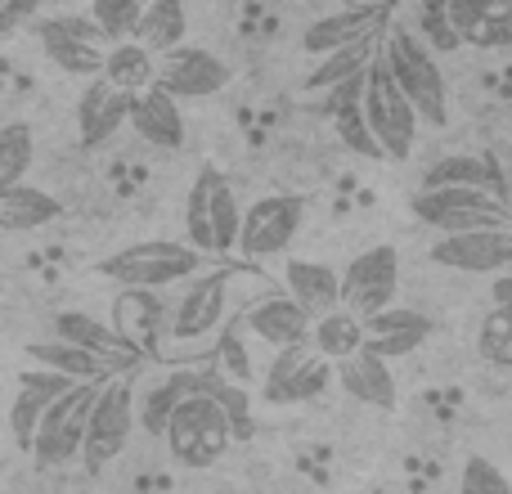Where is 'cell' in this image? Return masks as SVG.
<instances>
[{"mask_svg":"<svg viewBox=\"0 0 512 494\" xmlns=\"http://www.w3.org/2000/svg\"><path fill=\"white\" fill-rule=\"evenodd\" d=\"M243 283V270L234 265H212L198 279H189L180 288L176 306L167 310V324H162V351L167 355H207L221 342L225 324H230L234 310V288Z\"/></svg>","mask_w":512,"mask_h":494,"instance_id":"6da1fadb","label":"cell"},{"mask_svg":"<svg viewBox=\"0 0 512 494\" xmlns=\"http://www.w3.org/2000/svg\"><path fill=\"white\" fill-rule=\"evenodd\" d=\"M378 59L387 63L391 81H396V86L405 90V99L414 104L418 122L441 131V126L450 122V86H445V72H441V63H436V54L427 50L409 27H391V32H382Z\"/></svg>","mask_w":512,"mask_h":494,"instance_id":"7a4b0ae2","label":"cell"},{"mask_svg":"<svg viewBox=\"0 0 512 494\" xmlns=\"http://www.w3.org/2000/svg\"><path fill=\"white\" fill-rule=\"evenodd\" d=\"M95 270L126 292H158V288H171V283L198 279L203 270H212V261L203 252H194L189 243L144 239V243H131L122 252L104 256Z\"/></svg>","mask_w":512,"mask_h":494,"instance_id":"3957f363","label":"cell"},{"mask_svg":"<svg viewBox=\"0 0 512 494\" xmlns=\"http://www.w3.org/2000/svg\"><path fill=\"white\" fill-rule=\"evenodd\" d=\"M185 234L189 247L203 252L207 261L225 252H239V234H243V207L234 198L230 180L216 167H203L189 185L185 198Z\"/></svg>","mask_w":512,"mask_h":494,"instance_id":"277c9868","label":"cell"},{"mask_svg":"<svg viewBox=\"0 0 512 494\" xmlns=\"http://www.w3.org/2000/svg\"><path fill=\"white\" fill-rule=\"evenodd\" d=\"M162 441H167L171 463L203 472L225 459V450L234 445V427H230V418L221 414V405L198 391V396L180 400V409L171 414V427Z\"/></svg>","mask_w":512,"mask_h":494,"instance_id":"5b68a950","label":"cell"},{"mask_svg":"<svg viewBox=\"0 0 512 494\" xmlns=\"http://www.w3.org/2000/svg\"><path fill=\"white\" fill-rule=\"evenodd\" d=\"M409 207L441 239H459V234H481V230H512V207L490 198L486 189H418Z\"/></svg>","mask_w":512,"mask_h":494,"instance_id":"8992f818","label":"cell"},{"mask_svg":"<svg viewBox=\"0 0 512 494\" xmlns=\"http://www.w3.org/2000/svg\"><path fill=\"white\" fill-rule=\"evenodd\" d=\"M360 108H364V122H369V131H373V140H378L382 158L405 162L409 153H414L418 126H423V122H418L414 104L405 99V90L391 81V72H387V63H382V59H373V68L364 72Z\"/></svg>","mask_w":512,"mask_h":494,"instance_id":"52a82bcc","label":"cell"},{"mask_svg":"<svg viewBox=\"0 0 512 494\" xmlns=\"http://www.w3.org/2000/svg\"><path fill=\"white\" fill-rule=\"evenodd\" d=\"M131 436H135V369H122L99 387V400L90 409L86 445H81V463L90 472L108 468L131 445Z\"/></svg>","mask_w":512,"mask_h":494,"instance_id":"ba28073f","label":"cell"},{"mask_svg":"<svg viewBox=\"0 0 512 494\" xmlns=\"http://www.w3.org/2000/svg\"><path fill=\"white\" fill-rule=\"evenodd\" d=\"M104 382H81L72 387L63 400H54L41 418V432H36L32 459L41 468H63V463L81 459V445H86V427H90V409L99 400Z\"/></svg>","mask_w":512,"mask_h":494,"instance_id":"9c48e42d","label":"cell"},{"mask_svg":"<svg viewBox=\"0 0 512 494\" xmlns=\"http://www.w3.org/2000/svg\"><path fill=\"white\" fill-rule=\"evenodd\" d=\"M396 292H400V252L391 243L369 247L342 270V310H351L355 319H373L382 310H391Z\"/></svg>","mask_w":512,"mask_h":494,"instance_id":"30bf717a","label":"cell"},{"mask_svg":"<svg viewBox=\"0 0 512 494\" xmlns=\"http://www.w3.org/2000/svg\"><path fill=\"white\" fill-rule=\"evenodd\" d=\"M306 221V198L301 194H265L243 212V234H239V252L248 261H274L292 247V239L301 234Z\"/></svg>","mask_w":512,"mask_h":494,"instance_id":"8fae6325","label":"cell"},{"mask_svg":"<svg viewBox=\"0 0 512 494\" xmlns=\"http://www.w3.org/2000/svg\"><path fill=\"white\" fill-rule=\"evenodd\" d=\"M333 378L337 369L328 360H319L310 346H288V351H274L270 369L261 378V396L270 405H306V400L324 396Z\"/></svg>","mask_w":512,"mask_h":494,"instance_id":"7c38bea8","label":"cell"},{"mask_svg":"<svg viewBox=\"0 0 512 494\" xmlns=\"http://www.w3.org/2000/svg\"><path fill=\"white\" fill-rule=\"evenodd\" d=\"M230 63L216 59L212 50H198V45H180L167 59L158 63V86L167 90L171 99H207L221 95L230 86Z\"/></svg>","mask_w":512,"mask_h":494,"instance_id":"4fadbf2b","label":"cell"},{"mask_svg":"<svg viewBox=\"0 0 512 494\" xmlns=\"http://www.w3.org/2000/svg\"><path fill=\"white\" fill-rule=\"evenodd\" d=\"M243 324H248V333L256 342L274 346V351H288V346H310L315 319H310L288 292H261L256 301H248Z\"/></svg>","mask_w":512,"mask_h":494,"instance_id":"5bb4252c","label":"cell"},{"mask_svg":"<svg viewBox=\"0 0 512 494\" xmlns=\"http://www.w3.org/2000/svg\"><path fill=\"white\" fill-rule=\"evenodd\" d=\"M382 23H387V9L382 5H355V9H337V14H324L301 32V50L315 54V59H328L337 50H351V45L369 41V36H382Z\"/></svg>","mask_w":512,"mask_h":494,"instance_id":"9a60e30c","label":"cell"},{"mask_svg":"<svg viewBox=\"0 0 512 494\" xmlns=\"http://www.w3.org/2000/svg\"><path fill=\"white\" fill-rule=\"evenodd\" d=\"M54 337L68 342V346H77V351L99 355V360H108L113 369H135V360H140L135 337L117 333L113 324L86 315V310H59V315H54Z\"/></svg>","mask_w":512,"mask_h":494,"instance_id":"2e32d148","label":"cell"},{"mask_svg":"<svg viewBox=\"0 0 512 494\" xmlns=\"http://www.w3.org/2000/svg\"><path fill=\"white\" fill-rule=\"evenodd\" d=\"M427 256L459 274H504L512 270V230H481V234H459V239H436Z\"/></svg>","mask_w":512,"mask_h":494,"instance_id":"e0dca14e","label":"cell"},{"mask_svg":"<svg viewBox=\"0 0 512 494\" xmlns=\"http://www.w3.org/2000/svg\"><path fill=\"white\" fill-rule=\"evenodd\" d=\"M432 328L436 324L423 310L391 306V310H382V315L364 319V355H373V360H382V364L405 360V355H414L418 346L432 337Z\"/></svg>","mask_w":512,"mask_h":494,"instance_id":"ac0fdd59","label":"cell"},{"mask_svg":"<svg viewBox=\"0 0 512 494\" xmlns=\"http://www.w3.org/2000/svg\"><path fill=\"white\" fill-rule=\"evenodd\" d=\"M423 189H486L490 198H499L508 207L504 162L495 153H450V158H436L423 171Z\"/></svg>","mask_w":512,"mask_h":494,"instance_id":"d6986e66","label":"cell"},{"mask_svg":"<svg viewBox=\"0 0 512 494\" xmlns=\"http://www.w3.org/2000/svg\"><path fill=\"white\" fill-rule=\"evenodd\" d=\"M283 292L306 310L310 319H324L333 310H342V274L324 261H283Z\"/></svg>","mask_w":512,"mask_h":494,"instance_id":"ffe728a7","label":"cell"},{"mask_svg":"<svg viewBox=\"0 0 512 494\" xmlns=\"http://www.w3.org/2000/svg\"><path fill=\"white\" fill-rule=\"evenodd\" d=\"M131 104H135V99H131V95H122V90H113L104 77L90 81L86 95H81V104H77V131H81V144H86V149H95V144L113 140L117 126L131 122Z\"/></svg>","mask_w":512,"mask_h":494,"instance_id":"44dd1931","label":"cell"},{"mask_svg":"<svg viewBox=\"0 0 512 494\" xmlns=\"http://www.w3.org/2000/svg\"><path fill=\"white\" fill-rule=\"evenodd\" d=\"M131 126L144 144H158V149H180V144H185V113H180V99H171L162 86H149L144 95H135Z\"/></svg>","mask_w":512,"mask_h":494,"instance_id":"7402d4cb","label":"cell"},{"mask_svg":"<svg viewBox=\"0 0 512 494\" xmlns=\"http://www.w3.org/2000/svg\"><path fill=\"white\" fill-rule=\"evenodd\" d=\"M189 396H198V373H189V369L167 373V378H158L153 387H144L140 396H135V423L149 436H167L171 414H176L180 400H189Z\"/></svg>","mask_w":512,"mask_h":494,"instance_id":"603a6c76","label":"cell"},{"mask_svg":"<svg viewBox=\"0 0 512 494\" xmlns=\"http://www.w3.org/2000/svg\"><path fill=\"white\" fill-rule=\"evenodd\" d=\"M63 216L59 198L45 194V189L36 185H9L0 189V230L9 234H32V230H45V225H54Z\"/></svg>","mask_w":512,"mask_h":494,"instance_id":"cb8c5ba5","label":"cell"},{"mask_svg":"<svg viewBox=\"0 0 512 494\" xmlns=\"http://www.w3.org/2000/svg\"><path fill=\"white\" fill-rule=\"evenodd\" d=\"M27 360L36 364V369H50V373H63L68 382H108L113 373H122V369H113L108 360H99V355H90V351H77V346H68V342H32L27 346Z\"/></svg>","mask_w":512,"mask_h":494,"instance_id":"d4e9b609","label":"cell"},{"mask_svg":"<svg viewBox=\"0 0 512 494\" xmlns=\"http://www.w3.org/2000/svg\"><path fill=\"white\" fill-rule=\"evenodd\" d=\"M337 382H342L346 396H355L360 405L373 409H396V378H391V364L373 360V355H355V360L337 364Z\"/></svg>","mask_w":512,"mask_h":494,"instance_id":"484cf974","label":"cell"},{"mask_svg":"<svg viewBox=\"0 0 512 494\" xmlns=\"http://www.w3.org/2000/svg\"><path fill=\"white\" fill-rule=\"evenodd\" d=\"M378 50H382V36H369V41L351 45V50L328 54V59H319L315 72L301 81V90H306V95H333L337 86H346V81L364 77V72L373 68V59H378Z\"/></svg>","mask_w":512,"mask_h":494,"instance_id":"4316f807","label":"cell"},{"mask_svg":"<svg viewBox=\"0 0 512 494\" xmlns=\"http://www.w3.org/2000/svg\"><path fill=\"white\" fill-rule=\"evenodd\" d=\"M104 81L122 95H144L149 86H158V59L144 50L140 41H122L104 50Z\"/></svg>","mask_w":512,"mask_h":494,"instance_id":"83f0119b","label":"cell"},{"mask_svg":"<svg viewBox=\"0 0 512 494\" xmlns=\"http://www.w3.org/2000/svg\"><path fill=\"white\" fill-rule=\"evenodd\" d=\"M310 351L319 360H328L337 369L342 360H355L364 351V319H355L351 310H333V315L315 319L310 328Z\"/></svg>","mask_w":512,"mask_h":494,"instance_id":"f1b7e54d","label":"cell"},{"mask_svg":"<svg viewBox=\"0 0 512 494\" xmlns=\"http://www.w3.org/2000/svg\"><path fill=\"white\" fill-rule=\"evenodd\" d=\"M185 32H189L185 5H180V0H153V5H144V18H140L135 41H140L153 59H167L171 50L185 45Z\"/></svg>","mask_w":512,"mask_h":494,"instance_id":"f546056e","label":"cell"},{"mask_svg":"<svg viewBox=\"0 0 512 494\" xmlns=\"http://www.w3.org/2000/svg\"><path fill=\"white\" fill-rule=\"evenodd\" d=\"M36 36H41V50L45 59L54 63L59 72H68V77H104V50L99 45H86V41H72V36L54 32L50 23H36Z\"/></svg>","mask_w":512,"mask_h":494,"instance_id":"4dcf8cb0","label":"cell"},{"mask_svg":"<svg viewBox=\"0 0 512 494\" xmlns=\"http://www.w3.org/2000/svg\"><path fill=\"white\" fill-rule=\"evenodd\" d=\"M32 153H36L32 126H27V122L0 126V189L23 185V176L32 171Z\"/></svg>","mask_w":512,"mask_h":494,"instance_id":"1f68e13d","label":"cell"},{"mask_svg":"<svg viewBox=\"0 0 512 494\" xmlns=\"http://www.w3.org/2000/svg\"><path fill=\"white\" fill-rule=\"evenodd\" d=\"M198 391H203V396H212L216 405H221V414L230 418L234 436H248L252 432V400H248V391H243L239 382L221 378V373H198Z\"/></svg>","mask_w":512,"mask_h":494,"instance_id":"d6a6232c","label":"cell"},{"mask_svg":"<svg viewBox=\"0 0 512 494\" xmlns=\"http://www.w3.org/2000/svg\"><path fill=\"white\" fill-rule=\"evenodd\" d=\"M477 351L495 369H512V306H490L477 328Z\"/></svg>","mask_w":512,"mask_h":494,"instance_id":"836d02e7","label":"cell"},{"mask_svg":"<svg viewBox=\"0 0 512 494\" xmlns=\"http://www.w3.org/2000/svg\"><path fill=\"white\" fill-rule=\"evenodd\" d=\"M90 18H95V27L104 32V41L122 45L140 32L144 5L140 0H95V5H90Z\"/></svg>","mask_w":512,"mask_h":494,"instance_id":"e575fe53","label":"cell"},{"mask_svg":"<svg viewBox=\"0 0 512 494\" xmlns=\"http://www.w3.org/2000/svg\"><path fill=\"white\" fill-rule=\"evenodd\" d=\"M45 400H36V396H23L18 391L14 396V405H9V432H14V445L23 454H32V445H36V432H41V418H45Z\"/></svg>","mask_w":512,"mask_h":494,"instance_id":"d590c367","label":"cell"},{"mask_svg":"<svg viewBox=\"0 0 512 494\" xmlns=\"http://www.w3.org/2000/svg\"><path fill=\"white\" fill-rule=\"evenodd\" d=\"M333 126H337V135H342V144L351 153H360V158H382V149H378V140H373L369 122H364V108L360 104L333 113Z\"/></svg>","mask_w":512,"mask_h":494,"instance_id":"8d00e7d4","label":"cell"},{"mask_svg":"<svg viewBox=\"0 0 512 494\" xmlns=\"http://www.w3.org/2000/svg\"><path fill=\"white\" fill-rule=\"evenodd\" d=\"M459 494H512V486H508V477L495 468V463L481 459V454H472V459L463 463Z\"/></svg>","mask_w":512,"mask_h":494,"instance_id":"74e56055","label":"cell"},{"mask_svg":"<svg viewBox=\"0 0 512 494\" xmlns=\"http://www.w3.org/2000/svg\"><path fill=\"white\" fill-rule=\"evenodd\" d=\"M72 387H77V382H68V378H63V373L36 369V364H32V369H23V373H18V391H23V396L45 400V405H54V400H63Z\"/></svg>","mask_w":512,"mask_h":494,"instance_id":"f35d334b","label":"cell"},{"mask_svg":"<svg viewBox=\"0 0 512 494\" xmlns=\"http://www.w3.org/2000/svg\"><path fill=\"white\" fill-rule=\"evenodd\" d=\"M36 18V0H9V5H0V36H9L14 27L32 23Z\"/></svg>","mask_w":512,"mask_h":494,"instance_id":"ab89813d","label":"cell"},{"mask_svg":"<svg viewBox=\"0 0 512 494\" xmlns=\"http://www.w3.org/2000/svg\"><path fill=\"white\" fill-rule=\"evenodd\" d=\"M495 306H512V274H499V283H495Z\"/></svg>","mask_w":512,"mask_h":494,"instance_id":"60d3db41","label":"cell"},{"mask_svg":"<svg viewBox=\"0 0 512 494\" xmlns=\"http://www.w3.org/2000/svg\"><path fill=\"white\" fill-rule=\"evenodd\" d=\"M504 180H508V207H512V144H508V153H504Z\"/></svg>","mask_w":512,"mask_h":494,"instance_id":"b9f144b4","label":"cell"},{"mask_svg":"<svg viewBox=\"0 0 512 494\" xmlns=\"http://www.w3.org/2000/svg\"><path fill=\"white\" fill-rule=\"evenodd\" d=\"M369 494H387V490H382V486H373V490H369Z\"/></svg>","mask_w":512,"mask_h":494,"instance_id":"7bdbcfd3","label":"cell"}]
</instances>
